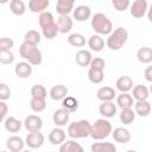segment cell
Instances as JSON below:
<instances>
[{
    "mask_svg": "<svg viewBox=\"0 0 152 152\" xmlns=\"http://www.w3.org/2000/svg\"><path fill=\"white\" fill-rule=\"evenodd\" d=\"M8 112V106L6 104V102L4 100L0 101V120L4 121L6 119V114Z\"/></svg>",
    "mask_w": 152,
    "mask_h": 152,
    "instance_id": "f6af8a7d",
    "label": "cell"
},
{
    "mask_svg": "<svg viewBox=\"0 0 152 152\" xmlns=\"http://www.w3.org/2000/svg\"><path fill=\"white\" fill-rule=\"evenodd\" d=\"M147 19L150 23H152V4L150 5V7L147 10Z\"/></svg>",
    "mask_w": 152,
    "mask_h": 152,
    "instance_id": "7dc6e473",
    "label": "cell"
},
{
    "mask_svg": "<svg viewBox=\"0 0 152 152\" xmlns=\"http://www.w3.org/2000/svg\"><path fill=\"white\" fill-rule=\"evenodd\" d=\"M116 89L121 93H128L133 89V80L129 76H121L116 80Z\"/></svg>",
    "mask_w": 152,
    "mask_h": 152,
    "instance_id": "d6986e66",
    "label": "cell"
},
{
    "mask_svg": "<svg viewBox=\"0 0 152 152\" xmlns=\"http://www.w3.org/2000/svg\"><path fill=\"white\" fill-rule=\"evenodd\" d=\"M74 4L75 0H57L56 11L59 15L69 14L71 11H74Z\"/></svg>",
    "mask_w": 152,
    "mask_h": 152,
    "instance_id": "484cf974",
    "label": "cell"
},
{
    "mask_svg": "<svg viewBox=\"0 0 152 152\" xmlns=\"http://www.w3.org/2000/svg\"><path fill=\"white\" fill-rule=\"evenodd\" d=\"M61 152H83V147L75 140H66L59 146Z\"/></svg>",
    "mask_w": 152,
    "mask_h": 152,
    "instance_id": "83f0119b",
    "label": "cell"
},
{
    "mask_svg": "<svg viewBox=\"0 0 152 152\" xmlns=\"http://www.w3.org/2000/svg\"><path fill=\"white\" fill-rule=\"evenodd\" d=\"M24 42L31 45H38L40 43V33L36 30H30L25 33Z\"/></svg>",
    "mask_w": 152,
    "mask_h": 152,
    "instance_id": "d590c367",
    "label": "cell"
},
{
    "mask_svg": "<svg viewBox=\"0 0 152 152\" xmlns=\"http://www.w3.org/2000/svg\"><path fill=\"white\" fill-rule=\"evenodd\" d=\"M65 138H66V133L59 126L52 128L51 132L49 133V141L52 145H61V144H63L65 141Z\"/></svg>",
    "mask_w": 152,
    "mask_h": 152,
    "instance_id": "8fae6325",
    "label": "cell"
},
{
    "mask_svg": "<svg viewBox=\"0 0 152 152\" xmlns=\"http://www.w3.org/2000/svg\"><path fill=\"white\" fill-rule=\"evenodd\" d=\"M62 106H63L66 110H69L70 113H74V112H76L77 108H78V101H77L75 97H72V96H65V97L63 99Z\"/></svg>",
    "mask_w": 152,
    "mask_h": 152,
    "instance_id": "74e56055",
    "label": "cell"
},
{
    "mask_svg": "<svg viewBox=\"0 0 152 152\" xmlns=\"http://www.w3.org/2000/svg\"><path fill=\"white\" fill-rule=\"evenodd\" d=\"M96 96L100 101H113L114 97L116 96V93H115L114 88L106 86V87H101L96 91Z\"/></svg>",
    "mask_w": 152,
    "mask_h": 152,
    "instance_id": "7402d4cb",
    "label": "cell"
},
{
    "mask_svg": "<svg viewBox=\"0 0 152 152\" xmlns=\"http://www.w3.org/2000/svg\"><path fill=\"white\" fill-rule=\"evenodd\" d=\"M69 119H70V112L66 110L64 107L59 108V109H56L55 113H53V116H52V120H53V124L56 126H64L69 122Z\"/></svg>",
    "mask_w": 152,
    "mask_h": 152,
    "instance_id": "30bf717a",
    "label": "cell"
},
{
    "mask_svg": "<svg viewBox=\"0 0 152 152\" xmlns=\"http://www.w3.org/2000/svg\"><path fill=\"white\" fill-rule=\"evenodd\" d=\"M44 140L45 138L43 133H40V131H37V132H30L26 137L25 142L30 148H39L40 146H43Z\"/></svg>",
    "mask_w": 152,
    "mask_h": 152,
    "instance_id": "ba28073f",
    "label": "cell"
},
{
    "mask_svg": "<svg viewBox=\"0 0 152 152\" xmlns=\"http://www.w3.org/2000/svg\"><path fill=\"white\" fill-rule=\"evenodd\" d=\"M14 72L18 77L20 78H26L28 76H31L32 74V64L26 62H19L17 63L15 68H14Z\"/></svg>",
    "mask_w": 152,
    "mask_h": 152,
    "instance_id": "9a60e30c",
    "label": "cell"
},
{
    "mask_svg": "<svg viewBox=\"0 0 152 152\" xmlns=\"http://www.w3.org/2000/svg\"><path fill=\"white\" fill-rule=\"evenodd\" d=\"M66 133L72 139L88 138V137H90V133H91V124L88 120L74 121L68 126Z\"/></svg>",
    "mask_w": 152,
    "mask_h": 152,
    "instance_id": "7a4b0ae2",
    "label": "cell"
},
{
    "mask_svg": "<svg viewBox=\"0 0 152 152\" xmlns=\"http://www.w3.org/2000/svg\"><path fill=\"white\" fill-rule=\"evenodd\" d=\"M57 26L59 33H68L72 28V19L69 17V14H62L57 19Z\"/></svg>",
    "mask_w": 152,
    "mask_h": 152,
    "instance_id": "e0dca14e",
    "label": "cell"
},
{
    "mask_svg": "<svg viewBox=\"0 0 152 152\" xmlns=\"http://www.w3.org/2000/svg\"><path fill=\"white\" fill-rule=\"evenodd\" d=\"M11 97V89L6 83H0V100H8Z\"/></svg>",
    "mask_w": 152,
    "mask_h": 152,
    "instance_id": "7bdbcfd3",
    "label": "cell"
},
{
    "mask_svg": "<svg viewBox=\"0 0 152 152\" xmlns=\"http://www.w3.org/2000/svg\"><path fill=\"white\" fill-rule=\"evenodd\" d=\"M135 119V110L132 109V107L122 108L120 113V121L124 125H131Z\"/></svg>",
    "mask_w": 152,
    "mask_h": 152,
    "instance_id": "f546056e",
    "label": "cell"
},
{
    "mask_svg": "<svg viewBox=\"0 0 152 152\" xmlns=\"http://www.w3.org/2000/svg\"><path fill=\"white\" fill-rule=\"evenodd\" d=\"M113 132L112 124L104 118V119H99L91 125V133L90 137L94 140H103L108 138Z\"/></svg>",
    "mask_w": 152,
    "mask_h": 152,
    "instance_id": "8992f818",
    "label": "cell"
},
{
    "mask_svg": "<svg viewBox=\"0 0 152 152\" xmlns=\"http://www.w3.org/2000/svg\"><path fill=\"white\" fill-rule=\"evenodd\" d=\"M38 21L42 27V33L46 39H53L57 33H59L57 23L55 21V18L51 12L45 11L40 13L38 17Z\"/></svg>",
    "mask_w": 152,
    "mask_h": 152,
    "instance_id": "6da1fadb",
    "label": "cell"
},
{
    "mask_svg": "<svg viewBox=\"0 0 152 152\" xmlns=\"http://www.w3.org/2000/svg\"><path fill=\"white\" fill-rule=\"evenodd\" d=\"M90 68H94V69H99V70H103L104 66H106V62L103 58L101 57H95L91 59V63L89 65Z\"/></svg>",
    "mask_w": 152,
    "mask_h": 152,
    "instance_id": "ee69618b",
    "label": "cell"
},
{
    "mask_svg": "<svg viewBox=\"0 0 152 152\" xmlns=\"http://www.w3.org/2000/svg\"><path fill=\"white\" fill-rule=\"evenodd\" d=\"M150 95V90L142 86V84H137L133 87V93H132V96L133 99L135 100H147Z\"/></svg>",
    "mask_w": 152,
    "mask_h": 152,
    "instance_id": "4dcf8cb0",
    "label": "cell"
},
{
    "mask_svg": "<svg viewBox=\"0 0 152 152\" xmlns=\"http://www.w3.org/2000/svg\"><path fill=\"white\" fill-rule=\"evenodd\" d=\"M88 46L90 48L91 51H95V52H100L103 50L104 48V40L103 38L101 37V34H93L90 36V38L88 39Z\"/></svg>",
    "mask_w": 152,
    "mask_h": 152,
    "instance_id": "44dd1931",
    "label": "cell"
},
{
    "mask_svg": "<svg viewBox=\"0 0 152 152\" xmlns=\"http://www.w3.org/2000/svg\"><path fill=\"white\" fill-rule=\"evenodd\" d=\"M91 28L97 34L107 36L113 31V24L110 19L103 13H95L91 18Z\"/></svg>",
    "mask_w": 152,
    "mask_h": 152,
    "instance_id": "5b68a950",
    "label": "cell"
},
{
    "mask_svg": "<svg viewBox=\"0 0 152 152\" xmlns=\"http://www.w3.org/2000/svg\"><path fill=\"white\" fill-rule=\"evenodd\" d=\"M112 135L114 138V140L119 144H127L131 140V133L128 129L124 128V127H116L113 132Z\"/></svg>",
    "mask_w": 152,
    "mask_h": 152,
    "instance_id": "2e32d148",
    "label": "cell"
},
{
    "mask_svg": "<svg viewBox=\"0 0 152 152\" xmlns=\"http://www.w3.org/2000/svg\"><path fill=\"white\" fill-rule=\"evenodd\" d=\"M91 152H115L116 146L113 142H94L90 147Z\"/></svg>",
    "mask_w": 152,
    "mask_h": 152,
    "instance_id": "f1b7e54d",
    "label": "cell"
},
{
    "mask_svg": "<svg viewBox=\"0 0 152 152\" xmlns=\"http://www.w3.org/2000/svg\"><path fill=\"white\" fill-rule=\"evenodd\" d=\"M144 77H145L146 81H148V82L152 83V65H150V66H147V68L145 69V71H144Z\"/></svg>",
    "mask_w": 152,
    "mask_h": 152,
    "instance_id": "bcb514c9",
    "label": "cell"
},
{
    "mask_svg": "<svg viewBox=\"0 0 152 152\" xmlns=\"http://www.w3.org/2000/svg\"><path fill=\"white\" fill-rule=\"evenodd\" d=\"M91 15V10L87 5H80L72 11V17L77 21H86L90 18Z\"/></svg>",
    "mask_w": 152,
    "mask_h": 152,
    "instance_id": "7c38bea8",
    "label": "cell"
},
{
    "mask_svg": "<svg viewBox=\"0 0 152 152\" xmlns=\"http://www.w3.org/2000/svg\"><path fill=\"white\" fill-rule=\"evenodd\" d=\"M148 10V4L146 0H134L131 5V14L134 18H142Z\"/></svg>",
    "mask_w": 152,
    "mask_h": 152,
    "instance_id": "52a82bcc",
    "label": "cell"
},
{
    "mask_svg": "<svg viewBox=\"0 0 152 152\" xmlns=\"http://www.w3.org/2000/svg\"><path fill=\"white\" fill-rule=\"evenodd\" d=\"M10 10L15 15H23L26 12V6L23 0H11L10 1Z\"/></svg>",
    "mask_w": 152,
    "mask_h": 152,
    "instance_id": "836d02e7",
    "label": "cell"
},
{
    "mask_svg": "<svg viewBox=\"0 0 152 152\" xmlns=\"http://www.w3.org/2000/svg\"><path fill=\"white\" fill-rule=\"evenodd\" d=\"M91 59H93L91 52L88 51V50H80L76 53V56H75V61H76V63L80 66H88V65H90Z\"/></svg>",
    "mask_w": 152,
    "mask_h": 152,
    "instance_id": "cb8c5ba5",
    "label": "cell"
},
{
    "mask_svg": "<svg viewBox=\"0 0 152 152\" xmlns=\"http://www.w3.org/2000/svg\"><path fill=\"white\" fill-rule=\"evenodd\" d=\"M68 43L75 48H83L86 45V38L81 33H71L68 37Z\"/></svg>",
    "mask_w": 152,
    "mask_h": 152,
    "instance_id": "e575fe53",
    "label": "cell"
},
{
    "mask_svg": "<svg viewBox=\"0 0 152 152\" xmlns=\"http://www.w3.org/2000/svg\"><path fill=\"white\" fill-rule=\"evenodd\" d=\"M104 78V72L103 70H99V69H94V68H89L88 70V80L94 83V84H99L103 81Z\"/></svg>",
    "mask_w": 152,
    "mask_h": 152,
    "instance_id": "d6a6232c",
    "label": "cell"
},
{
    "mask_svg": "<svg viewBox=\"0 0 152 152\" xmlns=\"http://www.w3.org/2000/svg\"><path fill=\"white\" fill-rule=\"evenodd\" d=\"M49 94H50V97L55 101L63 100L65 96H68V88L63 84H57V86H53L50 89Z\"/></svg>",
    "mask_w": 152,
    "mask_h": 152,
    "instance_id": "d4e9b609",
    "label": "cell"
},
{
    "mask_svg": "<svg viewBox=\"0 0 152 152\" xmlns=\"http://www.w3.org/2000/svg\"><path fill=\"white\" fill-rule=\"evenodd\" d=\"M116 106H119L121 109L132 107L133 106V96L128 93H121L116 96Z\"/></svg>",
    "mask_w": 152,
    "mask_h": 152,
    "instance_id": "1f68e13d",
    "label": "cell"
},
{
    "mask_svg": "<svg viewBox=\"0 0 152 152\" xmlns=\"http://www.w3.org/2000/svg\"><path fill=\"white\" fill-rule=\"evenodd\" d=\"M14 61V53L8 50V51H1L0 55V63L1 64H11Z\"/></svg>",
    "mask_w": 152,
    "mask_h": 152,
    "instance_id": "60d3db41",
    "label": "cell"
},
{
    "mask_svg": "<svg viewBox=\"0 0 152 152\" xmlns=\"http://www.w3.org/2000/svg\"><path fill=\"white\" fill-rule=\"evenodd\" d=\"M31 96L32 97H42V99H45L48 96V91H46V89H45L44 86H42V84H34L31 88Z\"/></svg>",
    "mask_w": 152,
    "mask_h": 152,
    "instance_id": "f35d334b",
    "label": "cell"
},
{
    "mask_svg": "<svg viewBox=\"0 0 152 152\" xmlns=\"http://www.w3.org/2000/svg\"><path fill=\"white\" fill-rule=\"evenodd\" d=\"M25 141L18 137V135H12L7 139L6 141V146L7 148L11 151V152H19V151H23L24 150V146H25Z\"/></svg>",
    "mask_w": 152,
    "mask_h": 152,
    "instance_id": "5bb4252c",
    "label": "cell"
},
{
    "mask_svg": "<svg viewBox=\"0 0 152 152\" xmlns=\"http://www.w3.org/2000/svg\"><path fill=\"white\" fill-rule=\"evenodd\" d=\"M14 46L13 39L8 37H2L0 38V51H8Z\"/></svg>",
    "mask_w": 152,
    "mask_h": 152,
    "instance_id": "b9f144b4",
    "label": "cell"
},
{
    "mask_svg": "<svg viewBox=\"0 0 152 152\" xmlns=\"http://www.w3.org/2000/svg\"><path fill=\"white\" fill-rule=\"evenodd\" d=\"M127 39H128V31L125 27L119 26L114 31H112L110 34H108L106 44L108 49L116 51V50H120L125 45Z\"/></svg>",
    "mask_w": 152,
    "mask_h": 152,
    "instance_id": "3957f363",
    "label": "cell"
},
{
    "mask_svg": "<svg viewBox=\"0 0 152 152\" xmlns=\"http://www.w3.org/2000/svg\"><path fill=\"white\" fill-rule=\"evenodd\" d=\"M99 112L103 118H113L116 114V104L113 101H102L99 107Z\"/></svg>",
    "mask_w": 152,
    "mask_h": 152,
    "instance_id": "4fadbf2b",
    "label": "cell"
},
{
    "mask_svg": "<svg viewBox=\"0 0 152 152\" xmlns=\"http://www.w3.org/2000/svg\"><path fill=\"white\" fill-rule=\"evenodd\" d=\"M21 125L23 122L20 120H18L17 118L14 116H8L4 120V126H5V129L10 133H17L20 131L21 128Z\"/></svg>",
    "mask_w": 152,
    "mask_h": 152,
    "instance_id": "603a6c76",
    "label": "cell"
},
{
    "mask_svg": "<svg viewBox=\"0 0 152 152\" xmlns=\"http://www.w3.org/2000/svg\"><path fill=\"white\" fill-rule=\"evenodd\" d=\"M24 126L28 132H37L40 131L43 127V120L38 115H27L24 121Z\"/></svg>",
    "mask_w": 152,
    "mask_h": 152,
    "instance_id": "9c48e42d",
    "label": "cell"
},
{
    "mask_svg": "<svg viewBox=\"0 0 152 152\" xmlns=\"http://www.w3.org/2000/svg\"><path fill=\"white\" fill-rule=\"evenodd\" d=\"M134 110H135V114L145 118L152 112V108L147 100H137V102L134 103Z\"/></svg>",
    "mask_w": 152,
    "mask_h": 152,
    "instance_id": "ac0fdd59",
    "label": "cell"
},
{
    "mask_svg": "<svg viewBox=\"0 0 152 152\" xmlns=\"http://www.w3.org/2000/svg\"><path fill=\"white\" fill-rule=\"evenodd\" d=\"M8 1H10V0H0V4L4 5V4H6V2H8Z\"/></svg>",
    "mask_w": 152,
    "mask_h": 152,
    "instance_id": "c3c4849f",
    "label": "cell"
},
{
    "mask_svg": "<svg viewBox=\"0 0 152 152\" xmlns=\"http://www.w3.org/2000/svg\"><path fill=\"white\" fill-rule=\"evenodd\" d=\"M113 7L119 12H125L129 6V0H110Z\"/></svg>",
    "mask_w": 152,
    "mask_h": 152,
    "instance_id": "ab89813d",
    "label": "cell"
},
{
    "mask_svg": "<svg viewBox=\"0 0 152 152\" xmlns=\"http://www.w3.org/2000/svg\"><path fill=\"white\" fill-rule=\"evenodd\" d=\"M150 91H151V93H152V86H151V88H150Z\"/></svg>",
    "mask_w": 152,
    "mask_h": 152,
    "instance_id": "681fc988",
    "label": "cell"
},
{
    "mask_svg": "<svg viewBox=\"0 0 152 152\" xmlns=\"http://www.w3.org/2000/svg\"><path fill=\"white\" fill-rule=\"evenodd\" d=\"M19 53L25 61H27L32 65H39L43 61L42 51L37 48V45H31L24 42L19 46Z\"/></svg>",
    "mask_w": 152,
    "mask_h": 152,
    "instance_id": "277c9868",
    "label": "cell"
},
{
    "mask_svg": "<svg viewBox=\"0 0 152 152\" xmlns=\"http://www.w3.org/2000/svg\"><path fill=\"white\" fill-rule=\"evenodd\" d=\"M30 108L36 112V113H40L46 108V102L45 99L42 97H32L30 101Z\"/></svg>",
    "mask_w": 152,
    "mask_h": 152,
    "instance_id": "8d00e7d4",
    "label": "cell"
},
{
    "mask_svg": "<svg viewBox=\"0 0 152 152\" xmlns=\"http://www.w3.org/2000/svg\"><path fill=\"white\" fill-rule=\"evenodd\" d=\"M50 0H30L28 1V10L32 13H43L49 7Z\"/></svg>",
    "mask_w": 152,
    "mask_h": 152,
    "instance_id": "ffe728a7",
    "label": "cell"
},
{
    "mask_svg": "<svg viewBox=\"0 0 152 152\" xmlns=\"http://www.w3.org/2000/svg\"><path fill=\"white\" fill-rule=\"evenodd\" d=\"M137 58L142 64H150L152 62V49L148 46H142L137 52Z\"/></svg>",
    "mask_w": 152,
    "mask_h": 152,
    "instance_id": "4316f807",
    "label": "cell"
}]
</instances>
